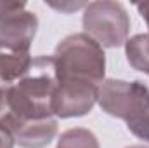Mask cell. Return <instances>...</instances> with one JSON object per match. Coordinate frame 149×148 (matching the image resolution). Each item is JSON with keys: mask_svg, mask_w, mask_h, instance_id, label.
Returning <instances> with one entry per match:
<instances>
[{"mask_svg": "<svg viewBox=\"0 0 149 148\" xmlns=\"http://www.w3.org/2000/svg\"><path fill=\"white\" fill-rule=\"evenodd\" d=\"M14 143L16 141H14L12 134L9 132V129L0 124V148H14Z\"/></svg>", "mask_w": 149, "mask_h": 148, "instance_id": "obj_12", "label": "cell"}, {"mask_svg": "<svg viewBox=\"0 0 149 148\" xmlns=\"http://www.w3.org/2000/svg\"><path fill=\"white\" fill-rule=\"evenodd\" d=\"M33 61L35 59L30 52L0 51V80L9 87L14 85L17 80L30 73Z\"/></svg>", "mask_w": 149, "mask_h": 148, "instance_id": "obj_8", "label": "cell"}, {"mask_svg": "<svg viewBox=\"0 0 149 148\" xmlns=\"http://www.w3.org/2000/svg\"><path fill=\"white\" fill-rule=\"evenodd\" d=\"M125 52L132 68L149 75V33H139L128 38Z\"/></svg>", "mask_w": 149, "mask_h": 148, "instance_id": "obj_9", "label": "cell"}, {"mask_svg": "<svg viewBox=\"0 0 149 148\" xmlns=\"http://www.w3.org/2000/svg\"><path fill=\"white\" fill-rule=\"evenodd\" d=\"M52 68L57 84L88 82L99 87L106 80V54L87 33H73L57 44Z\"/></svg>", "mask_w": 149, "mask_h": 148, "instance_id": "obj_2", "label": "cell"}, {"mask_svg": "<svg viewBox=\"0 0 149 148\" xmlns=\"http://www.w3.org/2000/svg\"><path fill=\"white\" fill-rule=\"evenodd\" d=\"M81 23L85 33L94 38L102 49L121 47L128 40L130 18L120 2L101 0L88 4L85 7Z\"/></svg>", "mask_w": 149, "mask_h": 148, "instance_id": "obj_4", "label": "cell"}, {"mask_svg": "<svg viewBox=\"0 0 149 148\" xmlns=\"http://www.w3.org/2000/svg\"><path fill=\"white\" fill-rule=\"evenodd\" d=\"M97 103L108 115L125 120L132 134L149 143V89L144 82L106 78L99 85Z\"/></svg>", "mask_w": 149, "mask_h": 148, "instance_id": "obj_3", "label": "cell"}, {"mask_svg": "<svg viewBox=\"0 0 149 148\" xmlns=\"http://www.w3.org/2000/svg\"><path fill=\"white\" fill-rule=\"evenodd\" d=\"M26 7L24 2H2L0 0V21L3 18H7L9 14H14L17 11H23Z\"/></svg>", "mask_w": 149, "mask_h": 148, "instance_id": "obj_11", "label": "cell"}, {"mask_svg": "<svg viewBox=\"0 0 149 148\" xmlns=\"http://www.w3.org/2000/svg\"><path fill=\"white\" fill-rule=\"evenodd\" d=\"M56 91V78L52 68V56L35 58L30 73L17 80L7 91L9 117L5 127L10 129L19 122L52 118V98Z\"/></svg>", "mask_w": 149, "mask_h": 148, "instance_id": "obj_1", "label": "cell"}, {"mask_svg": "<svg viewBox=\"0 0 149 148\" xmlns=\"http://www.w3.org/2000/svg\"><path fill=\"white\" fill-rule=\"evenodd\" d=\"M127 148H148V147H142V145H134V147H127Z\"/></svg>", "mask_w": 149, "mask_h": 148, "instance_id": "obj_14", "label": "cell"}, {"mask_svg": "<svg viewBox=\"0 0 149 148\" xmlns=\"http://www.w3.org/2000/svg\"><path fill=\"white\" fill-rule=\"evenodd\" d=\"M137 11H139V14L142 16V19L148 23V26H149V2L137 4Z\"/></svg>", "mask_w": 149, "mask_h": 148, "instance_id": "obj_13", "label": "cell"}, {"mask_svg": "<svg viewBox=\"0 0 149 148\" xmlns=\"http://www.w3.org/2000/svg\"><path fill=\"white\" fill-rule=\"evenodd\" d=\"M56 148H101V145L92 131L83 127H74L61 134Z\"/></svg>", "mask_w": 149, "mask_h": 148, "instance_id": "obj_10", "label": "cell"}, {"mask_svg": "<svg viewBox=\"0 0 149 148\" xmlns=\"http://www.w3.org/2000/svg\"><path fill=\"white\" fill-rule=\"evenodd\" d=\"M99 87L88 82H56L52 113L59 118L83 117L97 103Z\"/></svg>", "mask_w": 149, "mask_h": 148, "instance_id": "obj_5", "label": "cell"}, {"mask_svg": "<svg viewBox=\"0 0 149 148\" xmlns=\"http://www.w3.org/2000/svg\"><path fill=\"white\" fill-rule=\"evenodd\" d=\"M38 30V18L30 11H17L0 21V51L30 52Z\"/></svg>", "mask_w": 149, "mask_h": 148, "instance_id": "obj_6", "label": "cell"}, {"mask_svg": "<svg viewBox=\"0 0 149 148\" xmlns=\"http://www.w3.org/2000/svg\"><path fill=\"white\" fill-rule=\"evenodd\" d=\"M9 132L12 134L14 141L23 148H43L47 147L57 134V120L45 118V120H31V122H19L14 124Z\"/></svg>", "mask_w": 149, "mask_h": 148, "instance_id": "obj_7", "label": "cell"}]
</instances>
